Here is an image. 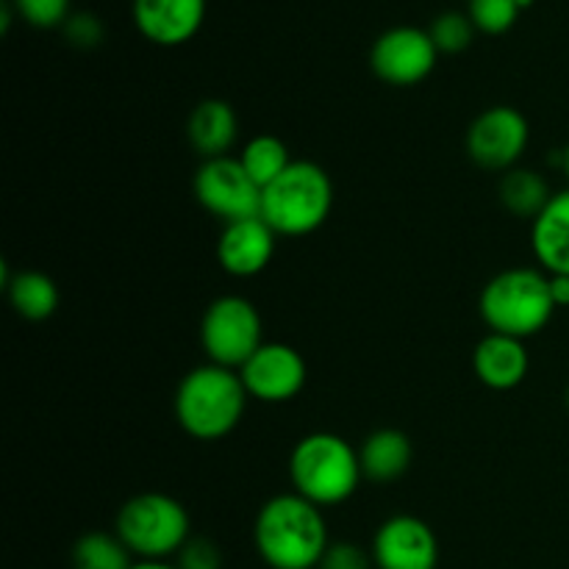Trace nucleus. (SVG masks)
Masks as SVG:
<instances>
[{
    "mask_svg": "<svg viewBox=\"0 0 569 569\" xmlns=\"http://www.w3.org/2000/svg\"><path fill=\"white\" fill-rule=\"evenodd\" d=\"M253 542L270 569H317L331 545L322 509L298 492L276 495L261 506Z\"/></svg>",
    "mask_w": 569,
    "mask_h": 569,
    "instance_id": "obj_1",
    "label": "nucleus"
},
{
    "mask_svg": "<svg viewBox=\"0 0 569 569\" xmlns=\"http://www.w3.org/2000/svg\"><path fill=\"white\" fill-rule=\"evenodd\" d=\"M248 389L239 370L203 365L189 370L176 389V420L200 442H217L237 431L248 409Z\"/></svg>",
    "mask_w": 569,
    "mask_h": 569,
    "instance_id": "obj_2",
    "label": "nucleus"
},
{
    "mask_svg": "<svg viewBox=\"0 0 569 569\" xmlns=\"http://www.w3.org/2000/svg\"><path fill=\"white\" fill-rule=\"evenodd\" d=\"M289 478L300 498L320 509L348 503L359 489L365 470L361 456L339 433L317 431L300 439L289 456Z\"/></svg>",
    "mask_w": 569,
    "mask_h": 569,
    "instance_id": "obj_3",
    "label": "nucleus"
},
{
    "mask_svg": "<svg viewBox=\"0 0 569 569\" xmlns=\"http://www.w3.org/2000/svg\"><path fill=\"white\" fill-rule=\"evenodd\" d=\"M478 309L489 331L526 342L528 337H537L548 328L559 306L550 292L548 272L533 267H511L498 272L483 287Z\"/></svg>",
    "mask_w": 569,
    "mask_h": 569,
    "instance_id": "obj_4",
    "label": "nucleus"
},
{
    "mask_svg": "<svg viewBox=\"0 0 569 569\" xmlns=\"http://www.w3.org/2000/svg\"><path fill=\"white\" fill-rule=\"evenodd\" d=\"M333 209V181L315 161H292L283 176L261 189V220L278 237L320 231Z\"/></svg>",
    "mask_w": 569,
    "mask_h": 569,
    "instance_id": "obj_5",
    "label": "nucleus"
},
{
    "mask_svg": "<svg viewBox=\"0 0 569 569\" xmlns=\"http://www.w3.org/2000/svg\"><path fill=\"white\" fill-rule=\"evenodd\" d=\"M187 509L181 500L164 492H142L126 500L117 515V537L137 561H167L189 542Z\"/></svg>",
    "mask_w": 569,
    "mask_h": 569,
    "instance_id": "obj_6",
    "label": "nucleus"
},
{
    "mask_svg": "<svg viewBox=\"0 0 569 569\" xmlns=\"http://www.w3.org/2000/svg\"><path fill=\"white\" fill-rule=\"evenodd\" d=\"M200 345L211 365L239 370L264 345L259 309L242 295H222L211 300L200 320Z\"/></svg>",
    "mask_w": 569,
    "mask_h": 569,
    "instance_id": "obj_7",
    "label": "nucleus"
},
{
    "mask_svg": "<svg viewBox=\"0 0 569 569\" xmlns=\"http://www.w3.org/2000/svg\"><path fill=\"white\" fill-rule=\"evenodd\" d=\"M192 192L198 203L222 222H237L261 214V189L248 176L239 156L237 159L233 156L203 159V164L194 170Z\"/></svg>",
    "mask_w": 569,
    "mask_h": 569,
    "instance_id": "obj_8",
    "label": "nucleus"
},
{
    "mask_svg": "<svg viewBox=\"0 0 569 569\" xmlns=\"http://www.w3.org/2000/svg\"><path fill=\"white\" fill-rule=\"evenodd\" d=\"M531 142L526 114L511 106H492L472 120L467 131V153L483 170L509 172Z\"/></svg>",
    "mask_w": 569,
    "mask_h": 569,
    "instance_id": "obj_9",
    "label": "nucleus"
},
{
    "mask_svg": "<svg viewBox=\"0 0 569 569\" xmlns=\"http://www.w3.org/2000/svg\"><path fill=\"white\" fill-rule=\"evenodd\" d=\"M439 50L431 33L417 26L383 31L370 50V67L389 87H417L433 72Z\"/></svg>",
    "mask_w": 569,
    "mask_h": 569,
    "instance_id": "obj_10",
    "label": "nucleus"
},
{
    "mask_svg": "<svg viewBox=\"0 0 569 569\" xmlns=\"http://www.w3.org/2000/svg\"><path fill=\"white\" fill-rule=\"evenodd\" d=\"M244 389L261 403H287L306 387V359L283 342H264L242 367H239Z\"/></svg>",
    "mask_w": 569,
    "mask_h": 569,
    "instance_id": "obj_11",
    "label": "nucleus"
},
{
    "mask_svg": "<svg viewBox=\"0 0 569 569\" xmlns=\"http://www.w3.org/2000/svg\"><path fill=\"white\" fill-rule=\"evenodd\" d=\"M372 565L378 569H437V533L415 515L389 517L372 539Z\"/></svg>",
    "mask_w": 569,
    "mask_h": 569,
    "instance_id": "obj_12",
    "label": "nucleus"
},
{
    "mask_svg": "<svg viewBox=\"0 0 569 569\" xmlns=\"http://www.w3.org/2000/svg\"><path fill=\"white\" fill-rule=\"evenodd\" d=\"M278 233L261 217L226 222L217 239V261L233 278H253L267 270L276 256Z\"/></svg>",
    "mask_w": 569,
    "mask_h": 569,
    "instance_id": "obj_13",
    "label": "nucleus"
},
{
    "mask_svg": "<svg viewBox=\"0 0 569 569\" xmlns=\"http://www.w3.org/2000/svg\"><path fill=\"white\" fill-rule=\"evenodd\" d=\"M131 14L148 42L178 48L203 28L206 0H133Z\"/></svg>",
    "mask_w": 569,
    "mask_h": 569,
    "instance_id": "obj_14",
    "label": "nucleus"
},
{
    "mask_svg": "<svg viewBox=\"0 0 569 569\" xmlns=\"http://www.w3.org/2000/svg\"><path fill=\"white\" fill-rule=\"evenodd\" d=\"M472 370L483 387L495 389V392H509L526 381L528 370H531V356H528L522 339L489 331L472 353Z\"/></svg>",
    "mask_w": 569,
    "mask_h": 569,
    "instance_id": "obj_15",
    "label": "nucleus"
},
{
    "mask_svg": "<svg viewBox=\"0 0 569 569\" xmlns=\"http://www.w3.org/2000/svg\"><path fill=\"white\" fill-rule=\"evenodd\" d=\"M531 248L548 276H569V189L556 192L531 222Z\"/></svg>",
    "mask_w": 569,
    "mask_h": 569,
    "instance_id": "obj_16",
    "label": "nucleus"
},
{
    "mask_svg": "<svg viewBox=\"0 0 569 569\" xmlns=\"http://www.w3.org/2000/svg\"><path fill=\"white\" fill-rule=\"evenodd\" d=\"M239 133V120L237 111L231 109V103L226 100H200L192 109L187 122V137L189 144L198 156L203 159H217V156H228V150L233 148Z\"/></svg>",
    "mask_w": 569,
    "mask_h": 569,
    "instance_id": "obj_17",
    "label": "nucleus"
},
{
    "mask_svg": "<svg viewBox=\"0 0 569 569\" xmlns=\"http://www.w3.org/2000/svg\"><path fill=\"white\" fill-rule=\"evenodd\" d=\"M365 478L378 483H392L411 467V442L403 431L381 428L370 433L359 450Z\"/></svg>",
    "mask_w": 569,
    "mask_h": 569,
    "instance_id": "obj_18",
    "label": "nucleus"
},
{
    "mask_svg": "<svg viewBox=\"0 0 569 569\" xmlns=\"http://www.w3.org/2000/svg\"><path fill=\"white\" fill-rule=\"evenodd\" d=\"M3 283L9 292L11 309L31 322H42L56 315L59 309V287L53 278L39 270H22L9 276V267L3 264Z\"/></svg>",
    "mask_w": 569,
    "mask_h": 569,
    "instance_id": "obj_19",
    "label": "nucleus"
},
{
    "mask_svg": "<svg viewBox=\"0 0 569 569\" xmlns=\"http://www.w3.org/2000/svg\"><path fill=\"white\" fill-rule=\"evenodd\" d=\"M550 198H553V192L539 172L515 167L500 178V203L522 220H537L545 206L550 203Z\"/></svg>",
    "mask_w": 569,
    "mask_h": 569,
    "instance_id": "obj_20",
    "label": "nucleus"
},
{
    "mask_svg": "<svg viewBox=\"0 0 569 569\" xmlns=\"http://www.w3.org/2000/svg\"><path fill=\"white\" fill-rule=\"evenodd\" d=\"M133 565V553L117 533L89 531L72 545V569H131Z\"/></svg>",
    "mask_w": 569,
    "mask_h": 569,
    "instance_id": "obj_21",
    "label": "nucleus"
},
{
    "mask_svg": "<svg viewBox=\"0 0 569 569\" xmlns=\"http://www.w3.org/2000/svg\"><path fill=\"white\" fill-rule=\"evenodd\" d=\"M239 161L248 170V176L259 183V189H267L278 176L287 172V167L295 159L289 156V148L283 139L272 137V133H259V137H253L244 144Z\"/></svg>",
    "mask_w": 569,
    "mask_h": 569,
    "instance_id": "obj_22",
    "label": "nucleus"
},
{
    "mask_svg": "<svg viewBox=\"0 0 569 569\" xmlns=\"http://www.w3.org/2000/svg\"><path fill=\"white\" fill-rule=\"evenodd\" d=\"M531 3L533 0H470L467 17L472 20L476 31L500 37V33L511 31L522 9H528Z\"/></svg>",
    "mask_w": 569,
    "mask_h": 569,
    "instance_id": "obj_23",
    "label": "nucleus"
},
{
    "mask_svg": "<svg viewBox=\"0 0 569 569\" xmlns=\"http://www.w3.org/2000/svg\"><path fill=\"white\" fill-rule=\"evenodd\" d=\"M428 33H431L433 44H437L439 56H456L461 53V50L470 48L472 37H476V26H472L470 17L461 14V11H445V14H439L437 20H433Z\"/></svg>",
    "mask_w": 569,
    "mask_h": 569,
    "instance_id": "obj_24",
    "label": "nucleus"
},
{
    "mask_svg": "<svg viewBox=\"0 0 569 569\" xmlns=\"http://www.w3.org/2000/svg\"><path fill=\"white\" fill-rule=\"evenodd\" d=\"M17 14L33 28H64L70 20V0H9Z\"/></svg>",
    "mask_w": 569,
    "mask_h": 569,
    "instance_id": "obj_25",
    "label": "nucleus"
},
{
    "mask_svg": "<svg viewBox=\"0 0 569 569\" xmlns=\"http://www.w3.org/2000/svg\"><path fill=\"white\" fill-rule=\"evenodd\" d=\"M178 569H222V550L211 539L194 537L178 553Z\"/></svg>",
    "mask_w": 569,
    "mask_h": 569,
    "instance_id": "obj_26",
    "label": "nucleus"
},
{
    "mask_svg": "<svg viewBox=\"0 0 569 569\" xmlns=\"http://www.w3.org/2000/svg\"><path fill=\"white\" fill-rule=\"evenodd\" d=\"M64 37L70 39V44L76 48H98L103 42V22L94 14H70V20L64 22Z\"/></svg>",
    "mask_w": 569,
    "mask_h": 569,
    "instance_id": "obj_27",
    "label": "nucleus"
},
{
    "mask_svg": "<svg viewBox=\"0 0 569 569\" xmlns=\"http://www.w3.org/2000/svg\"><path fill=\"white\" fill-rule=\"evenodd\" d=\"M372 559L359 548V545L350 542H333L328 545L326 556H322L320 567L317 569H370Z\"/></svg>",
    "mask_w": 569,
    "mask_h": 569,
    "instance_id": "obj_28",
    "label": "nucleus"
},
{
    "mask_svg": "<svg viewBox=\"0 0 569 569\" xmlns=\"http://www.w3.org/2000/svg\"><path fill=\"white\" fill-rule=\"evenodd\" d=\"M550 292H553V300L559 309H567L569 306V276H550Z\"/></svg>",
    "mask_w": 569,
    "mask_h": 569,
    "instance_id": "obj_29",
    "label": "nucleus"
},
{
    "mask_svg": "<svg viewBox=\"0 0 569 569\" xmlns=\"http://www.w3.org/2000/svg\"><path fill=\"white\" fill-rule=\"evenodd\" d=\"M131 569H178V567L167 565V561H137Z\"/></svg>",
    "mask_w": 569,
    "mask_h": 569,
    "instance_id": "obj_30",
    "label": "nucleus"
},
{
    "mask_svg": "<svg viewBox=\"0 0 569 569\" xmlns=\"http://www.w3.org/2000/svg\"><path fill=\"white\" fill-rule=\"evenodd\" d=\"M561 167H565V176H567V181H569V144L565 148V153H561Z\"/></svg>",
    "mask_w": 569,
    "mask_h": 569,
    "instance_id": "obj_31",
    "label": "nucleus"
},
{
    "mask_svg": "<svg viewBox=\"0 0 569 569\" xmlns=\"http://www.w3.org/2000/svg\"><path fill=\"white\" fill-rule=\"evenodd\" d=\"M567 406H569V389H567Z\"/></svg>",
    "mask_w": 569,
    "mask_h": 569,
    "instance_id": "obj_32",
    "label": "nucleus"
}]
</instances>
